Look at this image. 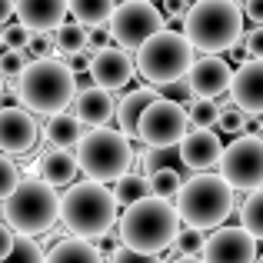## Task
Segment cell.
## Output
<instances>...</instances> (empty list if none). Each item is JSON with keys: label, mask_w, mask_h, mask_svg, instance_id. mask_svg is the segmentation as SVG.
<instances>
[{"label": "cell", "mask_w": 263, "mask_h": 263, "mask_svg": "<svg viewBox=\"0 0 263 263\" xmlns=\"http://www.w3.org/2000/svg\"><path fill=\"white\" fill-rule=\"evenodd\" d=\"M147 197H154V190H150V177H140V174H127V177H120L114 183V200H117V206H134V203H140V200H147Z\"/></svg>", "instance_id": "25"}, {"label": "cell", "mask_w": 263, "mask_h": 263, "mask_svg": "<svg viewBox=\"0 0 263 263\" xmlns=\"http://www.w3.org/2000/svg\"><path fill=\"white\" fill-rule=\"evenodd\" d=\"M120 243L143 257H160L167 247L180 240V213L160 197H147L140 203L127 206L117 223Z\"/></svg>", "instance_id": "1"}, {"label": "cell", "mask_w": 263, "mask_h": 263, "mask_svg": "<svg viewBox=\"0 0 263 263\" xmlns=\"http://www.w3.org/2000/svg\"><path fill=\"white\" fill-rule=\"evenodd\" d=\"M243 33V10L233 0H200L186 10V30L193 50L206 57H220L223 50H233Z\"/></svg>", "instance_id": "3"}, {"label": "cell", "mask_w": 263, "mask_h": 263, "mask_svg": "<svg viewBox=\"0 0 263 263\" xmlns=\"http://www.w3.org/2000/svg\"><path fill=\"white\" fill-rule=\"evenodd\" d=\"M40 123L27 107H0V154H27L37 147Z\"/></svg>", "instance_id": "13"}, {"label": "cell", "mask_w": 263, "mask_h": 263, "mask_svg": "<svg viewBox=\"0 0 263 263\" xmlns=\"http://www.w3.org/2000/svg\"><path fill=\"white\" fill-rule=\"evenodd\" d=\"M186 117H190L193 130H210L220 120V107L213 100H193V103H186Z\"/></svg>", "instance_id": "29"}, {"label": "cell", "mask_w": 263, "mask_h": 263, "mask_svg": "<svg viewBox=\"0 0 263 263\" xmlns=\"http://www.w3.org/2000/svg\"><path fill=\"white\" fill-rule=\"evenodd\" d=\"M110 263H160V257H143V253H134L127 247H120V250H114V260Z\"/></svg>", "instance_id": "40"}, {"label": "cell", "mask_w": 263, "mask_h": 263, "mask_svg": "<svg viewBox=\"0 0 263 263\" xmlns=\"http://www.w3.org/2000/svg\"><path fill=\"white\" fill-rule=\"evenodd\" d=\"M114 10H117V0H70L73 24H80V27H100V24H110Z\"/></svg>", "instance_id": "24"}, {"label": "cell", "mask_w": 263, "mask_h": 263, "mask_svg": "<svg viewBox=\"0 0 263 263\" xmlns=\"http://www.w3.org/2000/svg\"><path fill=\"white\" fill-rule=\"evenodd\" d=\"M90 64H93V57H90V53H73V57L67 60L70 73H77V70H90Z\"/></svg>", "instance_id": "43"}, {"label": "cell", "mask_w": 263, "mask_h": 263, "mask_svg": "<svg viewBox=\"0 0 263 263\" xmlns=\"http://www.w3.org/2000/svg\"><path fill=\"white\" fill-rule=\"evenodd\" d=\"M47 140H50V147H60V150H70V147H80V140H84V123L77 120L73 114H53L50 120H47L44 127Z\"/></svg>", "instance_id": "22"}, {"label": "cell", "mask_w": 263, "mask_h": 263, "mask_svg": "<svg viewBox=\"0 0 263 263\" xmlns=\"http://www.w3.org/2000/svg\"><path fill=\"white\" fill-rule=\"evenodd\" d=\"M177 213L186 230H220L233 213V190L217 174H197L177 193Z\"/></svg>", "instance_id": "5"}, {"label": "cell", "mask_w": 263, "mask_h": 263, "mask_svg": "<svg viewBox=\"0 0 263 263\" xmlns=\"http://www.w3.org/2000/svg\"><path fill=\"white\" fill-rule=\"evenodd\" d=\"M186 84H190L197 100H217V97L230 93L233 70L223 57H200V60H193L190 73H186Z\"/></svg>", "instance_id": "14"}, {"label": "cell", "mask_w": 263, "mask_h": 263, "mask_svg": "<svg viewBox=\"0 0 263 263\" xmlns=\"http://www.w3.org/2000/svg\"><path fill=\"white\" fill-rule=\"evenodd\" d=\"M243 47H247V53H250L253 60H263V27H253V30H247Z\"/></svg>", "instance_id": "39"}, {"label": "cell", "mask_w": 263, "mask_h": 263, "mask_svg": "<svg viewBox=\"0 0 263 263\" xmlns=\"http://www.w3.org/2000/svg\"><path fill=\"white\" fill-rule=\"evenodd\" d=\"M87 40H90V30L80 24H64L57 33H53V44H57L60 53H87Z\"/></svg>", "instance_id": "26"}, {"label": "cell", "mask_w": 263, "mask_h": 263, "mask_svg": "<svg viewBox=\"0 0 263 263\" xmlns=\"http://www.w3.org/2000/svg\"><path fill=\"white\" fill-rule=\"evenodd\" d=\"M4 263H47V257L40 250V243H33L30 237H17V247Z\"/></svg>", "instance_id": "31"}, {"label": "cell", "mask_w": 263, "mask_h": 263, "mask_svg": "<svg viewBox=\"0 0 263 263\" xmlns=\"http://www.w3.org/2000/svg\"><path fill=\"white\" fill-rule=\"evenodd\" d=\"M137 64L134 57H130L127 50H120V47H110V50L97 53L93 64H90V77H93V87L100 90H120L130 84V77H134Z\"/></svg>", "instance_id": "15"}, {"label": "cell", "mask_w": 263, "mask_h": 263, "mask_svg": "<svg viewBox=\"0 0 263 263\" xmlns=\"http://www.w3.org/2000/svg\"><path fill=\"white\" fill-rule=\"evenodd\" d=\"M163 7L170 10V17H186V0H163Z\"/></svg>", "instance_id": "44"}, {"label": "cell", "mask_w": 263, "mask_h": 263, "mask_svg": "<svg viewBox=\"0 0 263 263\" xmlns=\"http://www.w3.org/2000/svg\"><path fill=\"white\" fill-rule=\"evenodd\" d=\"M167 27V20L160 17L154 4L147 0H127V4H117L114 17H110V37L120 44V50H140L150 37Z\"/></svg>", "instance_id": "9"}, {"label": "cell", "mask_w": 263, "mask_h": 263, "mask_svg": "<svg viewBox=\"0 0 263 263\" xmlns=\"http://www.w3.org/2000/svg\"><path fill=\"white\" fill-rule=\"evenodd\" d=\"M220 177L230 183V190H263V140L243 134L223 150Z\"/></svg>", "instance_id": "11"}, {"label": "cell", "mask_w": 263, "mask_h": 263, "mask_svg": "<svg viewBox=\"0 0 263 263\" xmlns=\"http://www.w3.org/2000/svg\"><path fill=\"white\" fill-rule=\"evenodd\" d=\"M70 10V0H17V17L30 33L60 30Z\"/></svg>", "instance_id": "18"}, {"label": "cell", "mask_w": 263, "mask_h": 263, "mask_svg": "<svg viewBox=\"0 0 263 263\" xmlns=\"http://www.w3.org/2000/svg\"><path fill=\"white\" fill-rule=\"evenodd\" d=\"M110 30H90V40H87V53L90 57H97V53H103V50H110Z\"/></svg>", "instance_id": "38"}, {"label": "cell", "mask_w": 263, "mask_h": 263, "mask_svg": "<svg viewBox=\"0 0 263 263\" xmlns=\"http://www.w3.org/2000/svg\"><path fill=\"white\" fill-rule=\"evenodd\" d=\"M257 240L243 227H220L203 247V263H257Z\"/></svg>", "instance_id": "12"}, {"label": "cell", "mask_w": 263, "mask_h": 263, "mask_svg": "<svg viewBox=\"0 0 263 263\" xmlns=\"http://www.w3.org/2000/svg\"><path fill=\"white\" fill-rule=\"evenodd\" d=\"M0 47H4V37H0Z\"/></svg>", "instance_id": "49"}, {"label": "cell", "mask_w": 263, "mask_h": 263, "mask_svg": "<svg viewBox=\"0 0 263 263\" xmlns=\"http://www.w3.org/2000/svg\"><path fill=\"white\" fill-rule=\"evenodd\" d=\"M193 4H200V0H193Z\"/></svg>", "instance_id": "50"}, {"label": "cell", "mask_w": 263, "mask_h": 263, "mask_svg": "<svg viewBox=\"0 0 263 263\" xmlns=\"http://www.w3.org/2000/svg\"><path fill=\"white\" fill-rule=\"evenodd\" d=\"M4 220L20 237L47 233L60 220V197L44 180H24L4 203Z\"/></svg>", "instance_id": "7"}, {"label": "cell", "mask_w": 263, "mask_h": 263, "mask_svg": "<svg viewBox=\"0 0 263 263\" xmlns=\"http://www.w3.org/2000/svg\"><path fill=\"white\" fill-rule=\"evenodd\" d=\"M150 190H154V197L167 200V197H177L180 190H183V174L174 167H160L150 174Z\"/></svg>", "instance_id": "28"}, {"label": "cell", "mask_w": 263, "mask_h": 263, "mask_svg": "<svg viewBox=\"0 0 263 263\" xmlns=\"http://www.w3.org/2000/svg\"><path fill=\"white\" fill-rule=\"evenodd\" d=\"M230 103H237L247 117L250 114L263 117V60H247V64L233 73Z\"/></svg>", "instance_id": "17"}, {"label": "cell", "mask_w": 263, "mask_h": 263, "mask_svg": "<svg viewBox=\"0 0 263 263\" xmlns=\"http://www.w3.org/2000/svg\"><path fill=\"white\" fill-rule=\"evenodd\" d=\"M180 163H186L190 170H197V174H206L210 167H220V160H223V143H220V137L213 134V130H190L186 134V140L180 143Z\"/></svg>", "instance_id": "16"}, {"label": "cell", "mask_w": 263, "mask_h": 263, "mask_svg": "<svg viewBox=\"0 0 263 263\" xmlns=\"http://www.w3.org/2000/svg\"><path fill=\"white\" fill-rule=\"evenodd\" d=\"M27 57H33V60H50V37H47V33H33V37H30V47H27Z\"/></svg>", "instance_id": "37"}, {"label": "cell", "mask_w": 263, "mask_h": 263, "mask_svg": "<svg viewBox=\"0 0 263 263\" xmlns=\"http://www.w3.org/2000/svg\"><path fill=\"white\" fill-rule=\"evenodd\" d=\"M24 70H27V53H17V50H4L0 53V77H24Z\"/></svg>", "instance_id": "34"}, {"label": "cell", "mask_w": 263, "mask_h": 263, "mask_svg": "<svg viewBox=\"0 0 263 263\" xmlns=\"http://www.w3.org/2000/svg\"><path fill=\"white\" fill-rule=\"evenodd\" d=\"M177 247H180V257H203V247H206V237L200 230H183L180 233V240H177Z\"/></svg>", "instance_id": "35"}, {"label": "cell", "mask_w": 263, "mask_h": 263, "mask_svg": "<svg viewBox=\"0 0 263 263\" xmlns=\"http://www.w3.org/2000/svg\"><path fill=\"white\" fill-rule=\"evenodd\" d=\"M60 220L77 240H100L120 223L117 217V200L114 190H107L103 183L84 180L73 183L70 190L60 197Z\"/></svg>", "instance_id": "2"}, {"label": "cell", "mask_w": 263, "mask_h": 263, "mask_svg": "<svg viewBox=\"0 0 263 263\" xmlns=\"http://www.w3.org/2000/svg\"><path fill=\"white\" fill-rule=\"evenodd\" d=\"M73 117L80 123H87V127L103 130L110 123V117H117V103L110 97V90H100V87L77 90V97H73Z\"/></svg>", "instance_id": "19"}, {"label": "cell", "mask_w": 263, "mask_h": 263, "mask_svg": "<svg viewBox=\"0 0 263 263\" xmlns=\"http://www.w3.org/2000/svg\"><path fill=\"white\" fill-rule=\"evenodd\" d=\"M186 127H190L186 107L157 97V100L147 107V114L140 117L137 140H143L150 150H174V147H180V143L186 140V134H190Z\"/></svg>", "instance_id": "10"}, {"label": "cell", "mask_w": 263, "mask_h": 263, "mask_svg": "<svg viewBox=\"0 0 263 263\" xmlns=\"http://www.w3.org/2000/svg\"><path fill=\"white\" fill-rule=\"evenodd\" d=\"M17 97L30 114H64L67 103H73L77 97V77L70 73V67L64 60H30L20 77Z\"/></svg>", "instance_id": "4"}, {"label": "cell", "mask_w": 263, "mask_h": 263, "mask_svg": "<svg viewBox=\"0 0 263 263\" xmlns=\"http://www.w3.org/2000/svg\"><path fill=\"white\" fill-rule=\"evenodd\" d=\"M130 140L120 130H93L80 140L77 147V163L93 183H117L120 177L130 174Z\"/></svg>", "instance_id": "8"}, {"label": "cell", "mask_w": 263, "mask_h": 263, "mask_svg": "<svg viewBox=\"0 0 263 263\" xmlns=\"http://www.w3.org/2000/svg\"><path fill=\"white\" fill-rule=\"evenodd\" d=\"M157 93L163 97V100H170V103H180V107H183L186 100H190V84H186V80H177V84H170V87H160L157 90Z\"/></svg>", "instance_id": "36"}, {"label": "cell", "mask_w": 263, "mask_h": 263, "mask_svg": "<svg viewBox=\"0 0 263 263\" xmlns=\"http://www.w3.org/2000/svg\"><path fill=\"white\" fill-rule=\"evenodd\" d=\"M257 137L263 140V117H260V123H257Z\"/></svg>", "instance_id": "47"}, {"label": "cell", "mask_w": 263, "mask_h": 263, "mask_svg": "<svg viewBox=\"0 0 263 263\" xmlns=\"http://www.w3.org/2000/svg\"><path fill=\"white\" fill-rule=\"evenodd\" d=\"M170 263H203V257H177V260H170Z\"/></svg>", "instance_id": "46"}, {"label": "cell", "mask_w": 263, "mask_h": 263, "mask_svg": "<svg viewBox=\"0 0 263 263\" xmlns=\"http://www.w3.org/2000/svg\"><path fill=\"white\" fill-rule=\"evenodd\" d=\"M240 227H243L253 240H263V190H253L250 197H247L243 210H240Z\"/></svg>", "instance_id": "27"}, {"label": "cell", "mask_w": 263, "mask_h": 263, "mask_svg": "<svg viewBox=\"0 0 263 263\" xmlns=\"http://www.w3.org/2000/svg\"><path fill=\"white\" fill-rule=\"evenodd\" d=\"M157 90L154 87H137V90H130L127 97H123L120 103H117V123H120V134L127 137H137V130H140V117L147 114V107L157 100Z\"/></svg>", "instance_id": "21"}, {"label": "cell", "mask_w": 263, "mask_h": 263, "mask_svg": "<svg viewBox=\"0 0 263 263\" xmlns=\"http://www.w3.org/2000/svg\"><path fill=\"white\" fill-rule=\"evenodd\" d=\"M24 183V180H20V170H17V163L10 160V157L7 154H0V200H10V193L17 190V186Z\"/></svg>", "instance_id": "32"}, {"label": "cell", "mask_w": 263, "mask_h": 263, "mask_svg": "<svg viewBox=\"0 0 263 263\" xmlns=\"http://www.w3.org/2000/svg\"><path fill=\"white\" fill-rule=\"evenodd\" d=\"M13 13H17V0H0V24H7Z\"/></svg>", "instance_id": "45"}, {"label": "cell", "mask_w": 263, "mask_h": 263, "mask_svg": "<svg viewBox=\"0 0 263 263\" xmlns=\"http://www.w3.org/2000/svg\"><path fill=\"white\" fill-rule=\"evenodd\" d=\"M13 247H17V237H13V230L7 223H0V263L13 253Z\"/></svg>", "instance_id": "41"}, {"label": "cell", "mask_w": 263, "mask_h": 263, "mask_svg": "<svg viewBox=\"0 0 263 263\" xmlns=\"http://www.w3.org/2000/svg\"><path fill=\"white\" fill-rule=\"evenodd\" d=\"M47 263H103V253L97 250L90 240L67 237L47 253Z\"/></svg>", "instance_id": "23"}, {"label": "cell", "mask_w": 263, "mask_h": 263, "mask_svg": "<svg viewBox=\"0 0 263 263\" xmlns=\"http://www.w3.org/2000/svg\"><path fill=\"white\" fill-rule=\"evenodd\" d=\"M220 134H240L243 137V127H247V114L237 107V103H223L220 107V120H217Z\"/></svg>", "instance_id": "30"}, {"label": "cell", "mask_w": 263, "mask_h": 263, "mask_svg": "<svg viewBox=\"0 0 263 263\" xmlns=\"http://www.w3.org/2000/svg\"><path fill=\"white\" fill-rule=\"evenodd\" d=\"M147 4H154V0H147Z\"/></svg>", "instance_id": "51"}, {"label": "cell", "mask_w": 263, "mask_h": 263, "mask_svg": "<svg viewBox=\"0 0 263 263\" xmlns=\"http://www.w3.org/2000/svg\"><path fill=\"white\" fill-rule=\"evenodd\" d=\"M0 37H4V47H7V50L24 53L27 47H30V37H33V33L27 30L24 24H10V27H4V30H0Z\"/></svg>", "instance_id": "33"}, {"label": "cell", "mask_w": 263, "mask_h": 263, "mask_svg": "<svg viewBox=\"0 0 263 263\" xmlns=\"http://www.w3.org/2000/svg\"><path fill=\"white\" fill-rule=\"evenodd\" d=\"M193 67V47L183 33L160 30L137 50V73L147 80L154 90L170 87L177 80H186Z\"/></svg>", "instance_id": "6"}, {"label": "cell", "mask_w": 263, "mask_h": 263, "mask_svg": "<svg viewBox=\"0 0 263 263\" xmlns=\"http://www.w3.org/2000/svg\"><path fill=\"white\" fill-rule=\"evenodd\" d=\"M40 167V180H44L47 186H73V180H77V154H70V150H60V147H47L44 154H40L37 160Z\"/></svg>", "instance_id": "20"}, {"label": "cell", "mask_w": 263, "mask_h": 263, "mask_svg": "<svg viewBox=\"0 0 263 263\" xmlns=\"http://www.w3.org/2000/svg\"><path fill=\"white\" fill-rule=\"evenodd\" d=\"M243 17L253 20L257 27H263V0H247L243 4Z\"/></svg>", "instance_id": "42"}, {"label": "cell", "mask_w": 263, "mask_h": 263, "mask_svg": "<svg viewBox=\"0 0 263 263\" xmlns=\"http://www.w3.org/2000/svg\"><path fill=\"white\" fill-rule=\"evenodd\" d=\"M0 97H4V77H0Z\"/></svg>", "instance_id": "48"}]
</instances>
